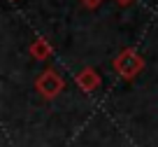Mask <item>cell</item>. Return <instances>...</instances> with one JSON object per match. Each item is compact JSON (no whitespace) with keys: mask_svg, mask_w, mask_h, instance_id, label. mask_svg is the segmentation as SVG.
I'll list each match as a JSON object with an SVG mask.
<instances>
[{"mask_svg":"<svg viewBox=\"0 0 158 147\" xmlns=\"http://www.w3.org/2000/svg\"><path fill=\"white\" fill-rule=\"evenodd\" d=\"M77 87L81 89V91L84 93H93L95 89L100 87V84H102V79H100V73L95 68H91V65H86V68H81L77 73Z\"/></svg>","mask_w":158,"mask_h":147,"instance_id":"3","label":"cell"},{"mask_svg":"<svg viewBox=\"0 0 158 147\" xmlns=\"http://www.w3.org/2000/svg\"><path fill=\"white\" fill-rule=\"evenodd\" d=\"M28 51H30V56H33L35 61H47L54 54V47H51V42L47 38H35L33 42H30Z\"/></svg>","mask_w":158,"mask_h":147,"instance_id":"4","label":"cell"},{"mask_svg":"<svg viewBox=\"0 0 158 147\" xmlns=\"http://www.w3.org/2000/svg\"><path fill=\"white\" fill-rule=\"evenodd\" d=\"M114 70H116L123 79L137 77V75L144 70V59H142V54H139V51H135L133 47L121 49V51L116 54V59H114Z\"/></svg>","mask_w":158,"mask_h":147,"instance_id":"1","label":"cell"},{"mask_svg":"<svg viewBox=\"0 0 158 147\" xmlns=\"http://www.w3.org/2000/svg\"><path fill=\"white\" fill-rule=\"evenodd\" d=\"M35 89H37V93H42L44 98L51 100L65 89V79L60 77V73L56 68H44L35 79Z\"/></svg>","mask_w":158,"mask_h":147,"instance_id":"2","label":"cell"},{"mask_svg":"<svg viewBox=\"0 0 158 147\" xmlns=\"http://www.w3.org/2000/svg\"><path fill=\"white\" fill-rule=\"evenodd\" d=\"M81 5H84V7H89V10H95V7H100V5H102V0H81Z\"/></svg>","mask_w":158,"mask_h":147,"instance_id":"5","label":"cell"},{"mask_svg":"<svg viewBox=\"0 0 158 147\" xmlns=\"http://www.w3.org/2000/svg\"><path fill=\"white\" fill-rule=\"evenodd\" d=\"M116 2H118V5H123V7H126V5H133L135 0H116Z\"/></svg>","mask_w":158,"mask_h":147,"instance_id":"6","label":"cell"}]
</instances>
